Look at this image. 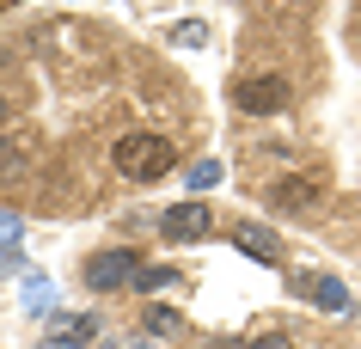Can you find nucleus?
I'll return each mask as SVG.
<instances>
[{"instance_id":"nucleus-5","label":"nucleus","mask_w":361,"mask_h":349,"mask_svg":"<svg viewBox=\"0 0 361 349\" xmlns=\"http://www.w3.org/2000/svg\"><path fill=\"white\" fill-rule=\"evenodd\" d=\"M233 245H239V252H251L257 264H276V257H282L276 233H269V227H257V221H239V227H233Z\"/></svg>"},{"instance_id":"nucleus-8","label":"nucleus","mask_w":361,"mask_h":349,"mask_svg":"<svg viewBox=\"0 0 361 349\" xmlns=\"http://www.w3.org/2000/svg\"><path fill=\"white\" fill-rule=\"evenodd\" d=\"M251 349H294V343H288L282 331H264V337H251Z\"/></svg>"},{"instance_id":"nucleus-10","label":"nucleus","mask_w":361,"mask_h":349,"mask_svg":"<svg viewBox=\"0 0 361 349\" xmlns=\"http://www.w3.org/2000/svg\"><path fill=\"white\" fill-rule=\"evenodd\" d=\"M0 13H6V0H0Z\"/></svg>"},{"instance_id":"nucleus-3","label":"nucleus","mask_w":361,"mask_h":349,"mask_svg":"<svg viewBox=\"0 0 361 349\" xmlns=\"http://www.w3.org/2000/svg\"><path fill=\"white\" fill-rule=\"evenodd\" d=\"M209 227H214V214L202 209V202H178V209L159 214V233H166V239H202Z\"/></svg>"},{"instance_id":"nucleus-4","label":"nucleus","mask_w":361,"mask_h":349,"mask_svg":"<svg viewBox=\"0 0 361 349\" xmlns=\"http://www.w3.org/2000/svg\"><path fill=\"white\" fill-rule=\"evenodd\" d=\"M135 276V252H98L92 264H86V282L92 288H116V282H129Z\"/></svg>"},{"instance_id":"nucleus-9","label":"nucleus","mask_w":361,"mask_h":349,"mask_svg":"<svg viewBox=\"0 0 361 349\" xmlns=\"http://www.w3.org/2000/svg\"><path fill=\"white\" fill-rule=\"evenodd\" d=\"M0 123H6V98H0Z\"/></svg>"},{"instance_id":"nucleus-7","label":"nucleus","mask_w":361,"mask_h":349,"mask_svg":"<svg viewBox=\"0 0 361 349\" xmlns=\"http://www.w3.org/2000/svg\"><path fill=\"white\" fill-rule=\"evenodd\" d=\"M300 288L312 294V300H324V307H331V312L343 307V288H337V282H319V276H312V282H300Z\"/></svg>"},{"instance_id":"nucleus-1","label":"nucleus","mask_w":361,"mask_h":349,"mask_svg":"<svg viewBox=\"0 0 361 349\" xmlns=\"http://www.w3.org/2000/svg\"><path fill=\"white\" fill-rule=\"evenodd\" d=\"M111 159H116V172H123V178L153 184V178H166L171 166H178V147H171L166 135H123Z\"/></svg>"},{"instance_id":"nucleus-6","label":"nucleus","mask_w":361,"mask_h":349,"mask_svg":"<svg viewBox=\"0 0 361 349\" xmlns=\"http://www.w3.org/2000/svg\"><path fill=\"white\" fill-rule=\"evenodd\" d=\"M269 202H276V209L306 214L312 202H319V184H312V178H282V184H269Z\"/></svg>"},{"instance_id":"nucleus-2","label":"nucleus","mask_w":361,"mask_h":349,"mask_svg":"<svg viewBox=\"0 0 361 349\" xmlns=\"http://www.w3.org/2000/svg\"><path fill=\"white\" fill-rule=\"evenodd\" d=\"M288 98H294V86H288L282 74H251V80H239L233 104L245 116H276V111H288Z\"/></svg>"}]
</instances>
